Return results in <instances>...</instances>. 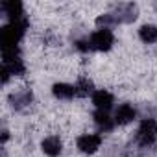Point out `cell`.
Masks as SVG:
<instances>
[{
	"label": "cell",
	"instance_id": "1",
	"mask_svg": "<svg viewBox=\"0 0 157 157\" xmlns=\"http://www.w3.org/2000/svg\"><path fill=\"white\" fill-rule=\"evenodd\" d=\"M26 30H28V21L26 19L8 22L2 30H0V43H2V48L19 46L21 39L26 35Z\"/></svg>",
	"mask_w": 157,
	"mask_h": 157
},
{
	"label": "cell",
	"instance_id": "2",
	"mask_svg": "<svg viewBox=\"0 0 157 157\" xmlns=\"http://www.w3.org/2000/svg\"><path fill=\"white\" fill-rule=\"evenodd\" d=\"M157 140V120L144 118L137 129V142L140 146H151Z\"/></svg>",
	"mask_w": 157,
	"mask_h": 157
},
{
	"label": "cell",
	"instance_id": "3",
	"mask_svg": "<svg viewBox=\"0 0 157 157\" xmlns=\"http://www.w3.org/2000/svg\"><path fill=\"white\" fill-rule=\"evenodd\" d=\"M89 41H91V44H93V50L107 52V50H111L113 44H115V35H113L111 30H107V28H100V30H96V32L91 33Z\"/></svg>",
	"mask_w": 157,
	"mask_h": 157
},
{
	"label": "cell",
	"instance_id": "4",
	"mask_svg": "<svg viewBox=\"0 0 157 157\" xmlns=\"http://www.w3.org/2000/svg\"><path fill=\"white\" fill-rule=\"evenodd\" d=\"M102 144V135L98 133H85V135H80L76 140V146L80 151L83 153H94Z\"/></svg>",
	"mask_w": 157,
	"mask_h": 157
},
{
	"label": "cell",
	"instance_id": "5",
	"mask_svg": "<svg viewBox=\"0 0 157 157\" xmlns=\"http://www.w3.org/2000/svg\"><path fill=\"white\" fill-rule=\"evenodd\" d=\"M0 8H2L4 15L10 19V22L24 19V8L19 0H4V2L0 4Z\"/></svg>",
	"mask_w": 157,
	"mask_h": 157
},
{
	"label": "cell",
	"instance_id": "6",
	"mask_svg": "<svg viewBox=\"0 0 157 157\" xmlns=\"http://www.w3.org/2000/svg\"><path fill=\"white\" fill-rule=\"evenodd\" d=\"M135 118H137V111L131 104H122L115 111V124H118V126H126V124L133 122Z\"/></svg>",
	"mask_w": 157,
	"mask_h": 157
},
{
	"label": "cell",
	"instance_id": "7",
	"mask_svg": "<svg viewBox=\"0 0 157 157\" xmlns=\"http://www.w3.org/2000/svg\"><path fill=\"white\" fill-rule=\"evenodd\" d=\"M32 102H33V94H32L30 89H26V91H19V93H15V94L10 96V104H11V107L17 109V111H22V109L30 107Z\"/></svg>",
	"mask_w": 157,
	"mask_h": 157
},
{
	"label": "cell",
	"instance_id": "8",
	"mask_svg": "<svg viewBox=\"0 0 157 157\" xmlns=\"http://www.w3.org/2000/svg\"><path fill=\"white\" fill-rule=\"evenodd\" d=\"M115 17H117V21H118V24L120 22H133L135 19H137V6L135 4H120V6H117V10H115Z\"/></svg>",
	"mask_w": 157,
	"mask_h": 157
},
{
	"label": "cell",
	"instance_id": "9",
	"mask_svg": "<svg viewBox=\"0 0 157 157\" xmlns=\"http://www.w3.org/2000/svg\"><path fill=\"white\" fill-rule=\"evenodd\" d=\"M93 104L100 111H109L113 107V104H115V98H113V94L109 91L100 89V91H94L93 93Z\"/></svg>",
	"mask_w": 157,
	"mask_h": 157
},
{
	"label": "cell",
	"instance_id": "10",
	"mask_svg": "<svg viewBox=\"0 0 157 157\" xmlns=\"http://www.w3.org/2000/svg\"><path fill=\"white\" fill-rule=\"evenodd\" d=\"M41 148H43V151H44L48 157H57V155L63 151V142H61V139H59L57 135H50V137L43 139Z\"/></svg>",
	"mask_w": 157,
	"mask_h": 157
},
{
	"label": "cell",
	"instance_id": "11",
	"mask_svg": "<svg viewBox=\"0 0 157 157\" xmlns=\"http://www.w3.org/2000/svg\"><path fill=\"white\" fill-rule=\"evenodd\" d=\"M93 118H94L96 128H98L100 131H104V133H107V131H111V129L115 128V118H111L107 111H100V109H96L94 115H93Z\"/></svg>",
	"mask_w": 157,
	"mask_h": 157
},
{
	"label": "cell",
	"instance_id": "12",
	"mask_svg": "<svg viewBox=\"0 0 157 157\" xmlns=\"http://www.w3.org/2000/svg\"><path fill=\"white\" fill-rule=\"evenodd\" d=\"M26 72V67L22 63V59L15 61V63H8V65H2V82L8 83L10 76H21Z\"/></svg>",
	"mask_w": 157,
	"mask_h": 157
},
{
	"label": "cell",
	"instance_id": "13",
	"mask_svg": "<svg viewBox=\"0 0 157 157\" xmlns=\"http://www.w3.org/2000/svg\"><path fill=\"white\" fill-rule=\"evenodd\" d=\"M52 94L59 100H70L72 96H76V89L74 85H68V83H54Z\"/></svg>",
	"mask_w": 157,
	"mask_h": 157
},
{
	"label": "cell",
	"instance_id": "14",
	"mask_svg": "<svg viewBox=\"0 0 157 157\" xmlns=\"http://www.w3.org/2000/svg\"><path fill=\"white\" fill-rule=\"evenodd\" d=\"M139 37H140V41L146 43V44L155 43V41H157V26H153V24H144V26H140Z\"/></svg>",
	"mask_w": 157,
	"mask_h": 157
},
{
	"label": "cell",
	"instance_id": "15",
	"mask_svg": "<svg viewBox=\"0 0 157 157\" xmlns=\"http://www.w3.org/2000/svg\"><path fill=\"white\" fill-rule=\"evenodd\" d=\"M74 89H76V96H89L91 93H94L93 91L94 85H93L91 80H87V78H80L78 83L74 85Z\"/></svg>",
	"mask_w": 157,
	"mask_h": 157
},
{
	"label": "cell",
	"instance_id": "16",
	"mask_svg": "<svg viewBox=\"0 0 157 157\" xmlns=\"http://www.w3.org/2000/svg\"><path fill=\"white\" fill-rule=\"evenodd\" d=\"M74 46H76V50H80V52H83V54H87V52L93 50V44H91L89 37H87V39H78V41H74Z\"/></svg>",
	"mask_w": 157,
	"mask_h": 157
},
{
	"label": "cell",
	"instance_id": "17",
	"mask_svg": "<svg viewBox=\"0 0 157 157\" xmlns=\"http://www.w3.org/2000/svg\"><path fill=\"white\" fill-rule=\"evenodd\" d=\"M8 137H10V135H8V131L4 129V131H2V142H6V140H8Z\"/></svg>",
	"mask_w": 157,
	"mask_h": 157
}]
</instances>
